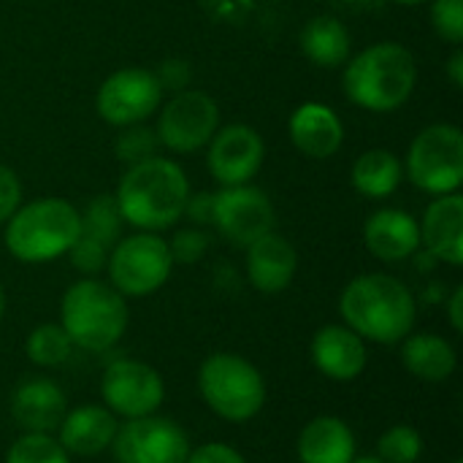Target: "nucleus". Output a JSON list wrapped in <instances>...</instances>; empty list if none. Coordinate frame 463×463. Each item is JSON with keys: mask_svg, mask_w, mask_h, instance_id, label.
Wrapping results in <instances>:
<instances>
[{"mask_svg": "<svg viewBox=\"0 0 463 463\" xmlns=\"http://www.w3.org/2000/svg\"><path fill=\"white\" fill-rule=\"evenodd\" d=\"M263 165V141L247 125H228L214 130L209 146L212 176L222 187L247 184Z\"/></svg>", "mask_w": 463, "mask_h": 463, "instance_id": "14", "label": "nucleus"}, {"mask_svg": "<svg viewBox=\"0 0 463 463\" xmlns=\"http://www.w3.org/2000/svg\"><path fill=\"white\" fill-rule=\"evenodd\" d=\"M117 463H184L190 456L187 434L168 418H133L117 429L111 442Z\"/></svg>", "mask_w": 463, "mask_h": 463, "instance_id": "10", "label": "nucleus"}, {"mask_svg": "<svg viewBox=\"0 0 463 463\" xmlns=\"http://www.w3.org/2000/svg\"><path fill=\"white\" fill-rule=\"evenodd\" d=\"M453 463H463V461H453Z\"/></svg>", "mask_w": 463, "mask_h": 463, "instance_id": "43", "label": "nucleus"}, {"mask_svg": "<svg viewBox=\"0 0 463 463\" xmlns=\"http://www.w3.org/2000/svg\"><path fill=\"white\" fill-rule=\"evenodd\" d=\"M62 331L73 347L103 353L114 347L128 328V307L122 293L98 279H81L62 296Z\"/></svg>", "mask_w": 463, "mask_h": 463, "instance_id": "5", "label": "nucleus"}, {"mask_svg": "<svg viewBox=\"0 0 463 463\" xmlns=\"http://www.w3.org/2000/svg\"><path fill=\"white\" fill-rule=\"evenodd\" d=\"M184 463H247L241 458L239 450H233L231 445H222V442H209L198 450H193L187 456Z\"/></svg>", "mask_w": 463, "mask_h": 463, "instance_id": "35", "label": "nucleus"}, {"mask_svg": "<svg viewBox=\"0 0 463 463\" xmlns=\"http://www.w3.org/2000/svg\"><path fill=\"white\" fill-rule=\"evenodd\" d=\"M155 76H157V81H160V90L182 92V90L190 84V65H187L184 60H165Z\"/></svg>", "mask_w": 463, "mask_h": 463, "instance_id": "36", "label": "nucleus"}, {"mask_svg": "<svg viewBox=\"0 0 463 463\" xmlns=\"http://www.w3.org/2000/svg\"><path fill=\"white\" fill-rule=\"evenodd\" d=\"M420 241L429 252L450 266L463 263V198L450 193L439 195L423 217Z\"/></svg>", "mask_w": 463, "mask_h": 463, "instance_id": "18", "label": "nucleus"}, {"mask_svg": "<svg viewBox=\"0 0 463 463\" xmlns=\"http://www.w3.org/2000/svg\"><path fill=\"white\" fill-rule=\"evenodd\" d=\"M212 222L231 244L250 247L252 241L274 231V206L269 195L252 184L222 187L220 193H214Z\"/></svg>", "mask_w": 463, "mask_h": 463, "instance_id": "11", "label": "nucleus"}, {"mask_svg": "<svg viewBox=\"0 0 463 463\" xmlns=\"http://www.w3.org/2000/svg\"><path fill=\"white\" fill-rule=\"evenodd\" d=\"M366 247L385 263H399L420 247V225L402 209H380L369 217L364 231Z\"/></svg>", "mask_w": 463, "mask_h": 463, "instance_id": "17", "label": "nucleus"}, {"mask_svg": "<svg viewBox=\"0 0 463 463\" xmlns=\"http://www.w3.org/2000/svg\"><path fill=\"white\" fill-rule=\"evenodd\" d=\"M81 233L79 212L62 198H41L8 217L5 247L16 260L46 263L65 255Z\"/></svg>", "mask_w": 463, "mask_h": 463, "instance_id": "4", "label": "nucleus"}, {"mask_svg": "<svg viewBox=\"0 0 463 463\" xmlns=\"http://www.w3.org/2000/svg\"><path fill=\"white\" fill-rule=\"evenodd\" d=\"M68 456L71 453L49 434H24L11 445L5 463H71Z\"/></svg>", "mask_w": 463, "mask_h": 463, "instance_id": "28", "label": "nucleus"}, {"mask_svg": "<svg viewBox=\"0 0 463 463\" xmlns=\"http://www.w3.org/2000/svg\"><path fill=\"white\" fill-rule=\"evenodd\" d=\"M353 463H385V461H380V458L374 456V458H355Z\"/></svg>", "mask_w": 463, "mask_h": 463, "instance_id": "40", "label": "nucleus"}, {"mask_svg": "<svg viewBox=\"0 0 463 463\" xmlns=\"http://www.w3.org/2000/svg\"><path fill=\"white\" fill-rule=\"evenodd\" d=\"M157 133L149 130V128H141V125H128L119 136H117V157L125 160L128 165H136L141 160H149L155 157V149H157Z\"/></svg>", "mask_w": 463, "mask_h": 463, "instance_id": "30", "label": "nucleus"}, {"mask_svg": "<svg viewBox=\"0 0 463 463\" xmlns=\"http://www.w3.org/2000/svg\"><path fill=\"white\" fill-rule=\"evenodd\" d=\"M418 65L410 49L385 41L364 49L345 71V92L369 111H393L415 90Z\"/></svg>", "mask_w": 463, "mask_h": 463, "instance_id": "3", "label": "nucleus"}, {"mask_svg": "<svg viewBox=\"0 0 463 463\" xmlns=\"http://www.w3.org/2000/svg\"><path fill=\"white\" fill-rule=\"evenodd\" d=\"M103 402L114 415H122L128 420L152 415L165 396L163 377L141 361H114L103 372L100 380Z\"/></svg>", "mask_w": 463, "mask_h": 463, "instance_id": "12", "label": "nucleus"}, {"mask_svg": "<svg viewBox=\"0 0 463 463\" xmlns=\"http://www.w3.org/2000/svg\"><path fill=\"white\" fill-rule=\"evenodd\" d=\"M431 19H434V30H437L445 41H450V43H461L463 0H434Z\"/></svg>", "mask_w": 463, "mask_h": 463, "instance_id": "32", "label": "nucleus"}, {"mask_svg": "<svg viewBox=\"0 0 463 463\" xmlns=\"http://www.w3.org/2000/svg\"><path fill=\"white\" fill-rule=\"evenodd\" d=\"M212 209H214V195L212 193H198V195H187V203H184L182 214H187L198 225H206V222H212Z\"/></svg>", "mask_w": 463, "mask_h": 463, "instance_id": "37", "label": "nucleus"}, {"mask_svg": "<svg viewBox=\"0 0 463 463\" xmlns=\"http://www.w3.org/2000/svg\"><path fill=\"white\" fill-rule=\"evenodd\" d=\"M298 458L301 463H353L355 437L350 426L334 415L315 418L298 437Z\"/></svg>", "mask_w": 463, "mask_h": 463, "instance_id": "22", "label": "nucleus"}, {"mask_svg": "<svg viewBox=\"0 0 463 463\" xmlns=\"http://www.w3.org/2000/svg\"><path fill=\"white\" fill-rule=\"evenodd\" d=\"M407 174L415 187L431 195H450L463 182V133L456 125H431L418 133L407 155Z\"/></svg>", "mask_w": 463, "mask_h": 463, "instance_id": "7", "label": "nucleus"}, {"mask_svg": "<svg viewBox=\"0 0 463 463\" xmlns=\"http://www.w3.org/2000/svg\"><path fill=\"white\" fill-rule=\"evenodd\" d=\"M450 323L456 331H463V288H458L450 298Z\"/></svg>", "mask_w": 463, "mask_h": 463, "instance_id": "38", "label": "nucleus"}, {"mask_svg": "<svg viewBox=\"0 0 463 463\" xmlns=\"http://www.w3.org/2000/svg\"><path fill=\"white\" fill-rule=\"evenodd\" d=\"M402 361L410 374L423 383H445L456 372V350L437 334H415L404 339Z\"/></svg>", "mask_w": 463, "mask_h": 463, "instance_id": "23", "label": "nucleus"}, {"mask_svg": "<svg viewBox=\"0 0 463 463\" xmlns=\"http://www.w3.org/2000/svg\"><path fill=\"white\" fill-rule=\"evenodd\" d=\"M198 388L203 402L231 423L255 418L266 404V383L260 372L233 353L209 355L198 372Z\"/></svg>", "mask_w": 463, "mask_h": 463, "instance_id": "6", "label": "nucleus"}, {"mask_svg": "<svg viewBox=\"0 0 463 463\" xmlns=\"http://www.w3.org/2000/svg\"><path fill=\"white\" fill-rule=\"evenodd\" d=\"M396 3H402V5H418V3H423V0H396Z\"/></svg>", "mask_w": 463, "mask_h": 463, "instance_id": "42", "label": "nucleus"}, {"mask_svg": "<svg viewBox=\"0 0 463 463\" xmlns=\"http://www.w3.org/2000/svg\"><path fill=\"white\" fill-rule=\"evenodd\" d=\"M117 418L106 407L84 404L65 412L60 423V445L73 456H98L111 448L117 437Z\"/></svg>", "mask_w": 463, "mask_h": 463, "instance_id": "19", "label": "nucleus"}, {"mask_svg": "<svg viewBox=\"0 0 463 463\" xmlns=\"http://www.w3.org/2000/svg\"><path fill=\"white\" fill-rule=\"evenodd\" d=\"M448 71H450V79H453V84H456V87H461L463 84V54L461 52H456V54L450 57V65H448Z\"/></svg>", "mask_w": 463, "mask_h": 463, "instance_id": "39", "label": "nucleus"}, {"mask_svg": "<svg viewBox=\"0 0 463 463\" xmlns=\"http://www.w3.org/2000/svg\"><path fill=\"white\" fill-rule=\"evenodd\" d=\"M27 355L33 364L38 366H60L71 358V350H73V342L68 339V334L62 331V326H38L30 336H27V345H24Z\"/></svg>", "mask_w": 463, "mask_h": 463, "instance_id": "27", "label": "nucleus"}, {"mask_svg": "<svg viewBox=\"0 0 463 463\" xmlns=\"http://www.w3.org/2000/svg\"><path fill=\"white\" fill-rule=\"evenodd\" d=\"M217 125H220L217 103L201 90H182L160 111L155 133L157 141L171 152L190 155L212 141Z\"/></svg>", "mask_w": 463, "mask_h": 463, "instance_id": "9", "label": "nucleus"}, {"mask_svg": "<svg viewBox=\"0 0 463 463\" xmlns=\"http://www.w3.org/2000/svg\"><path fill=\"white\" fill-rule=\"evenodd\" d=\"M109 277L122 296H149L165 285L174 258L168 244L155 233H136L117 241L109 252Z\"/></svg>", "mask_w": 463, "mask_h": 463, "instance_id": "8", "label": "nucleus"}, {"mask_svg": "<svg viewBox=\"0 0 463 463\" xmlns=\"http://www.w3.org/2000/svg\"><path fill=\"white\" fill-rule=\"evenodd\" d=\"M206 247H209V236L203 231H195V228L179 231L174 236V241L168 244L174 263H195L206 252Z\"/></svg>", "mask_w": 463, "mask_h": 463, "instance_id": "33", "label": "nucleus"}, {"mask_svg": "<svg viewBox=\"0 0 463 463\" xmlns=\"http://www.w3.org/2000/svg\"><path fill=\"white\" fill-rule=\"evenodd\" d=\"M342 122L326 103H304L290 117V138L309 157H331L342 146Z\"/></svg>", "mask_w": 463, "mask_h": 463, "instance_id": "21", "label": "nucleus"}, {"mask_svg": "<svg viewBox=\"0 0 463 463\" xmlns=\"http://www.w3.org/2000/svg\"><path fill=\"white\" fill-rule=\"evenodd\" d=\"M79 222H81V236H90L111 250L122 233L125 220L119 214L114 195H98L95 201L87 203L84 214H79Z\"/></svg>", "mask_w": 463, "mask_h": 463, "instance_id": "26", "label": "nucleus"}, {"mask_svg": "<svg viewBox=\"0 0 463 463\" xmlns=\"http://www.w3.org/2000/svg\"><path fill=\"white\" fill-rule=\"evenodd\" d=\"M19 201H22L19 179L8 165L0 163V222H5L19 209Z\"/></svg>", "mask_w": 463, "mask_h": 463, "instance_id": "34", "label": "nucleus"}, {"mask_svg": "<svg viewBox=\"0 0 463 463\" xmlns=\"http://www.w3.org/2000/svg\"><path fill=\"white\" fill-rule=\"evenodd\" d=\"M350 331L377 345H396L415 326V298L404 282L388 274L355 277L339 301Z\"/></svg>", "mask_w": 463, "mask_h": 463, "instance_id": "1", "label": "nucleus"}, {"mask_svg": "<svg viewBox=\"0 0 463 463\" xmlns=\"http://www.w3.org/2000/svg\"><path fill=\"white\" fill-rule=\"evenodd\" d=\"M247 274L260 293H279L296 274V250L279 233H266L247 247Z\"/></svg>", "mask_w": 463, "mask_h": 463, "instance_id": "20", "label": "nucleus"}, {"mask_svg": "<svg viewBox=\"0 0 463 463\" xmlns=\"http://www.w3.org/2000/svg\"><path fill=\"white\" fill-rule=\"evenodd\" d=\"M423 456V437L412 426H393L380 437L377 458L385 463H415Z\"/></svg>", "mask_w": 463, "mask_h": 463, "instance_id": "29", "label": "nucleus"}, {"mask_svg": "<svg viewBox=\"0 0 463 463\" xmlns=\"http://www.w3.org/2000/svg\"><path fill=\"white\" fill-rule=\"evenodd\" d=\"M187 195L190 184L184 171L174 160L155 155L130 165L114 201L125 222L141 231H163L182 217Z\"/></svg>", "mask_w": 463, "mask_h": 463, "instance_id": "2", "label": "nucleus"}, {"mask_svg": "<svg viewBox=\"0 0 463 463\" xmlns=\"http://www.w3.org/2000/svg\"><path fill=\"white\" fill-rule=\"evenodd\" d=\"M402 163L388 149H369L353 165V184L366 198H388L402 182Z\"/></svg>", "mask_w": 463, "mask_h": 463, "instance_id": "25", "label": "nucleus"}, {"mask_svg": "<svg viewBox=\"0 0 463 463\" xmlns=\"http://www.w3.org/2000/svg\"><path fill=\"white\" fill-rule=\"evenodd\" d=\"M160 95L163 90L152 71L122 68L100 84L98 114L114 128L138 125L160 106Z\"/></svg>", "mask_w": 463, "mask_h": 463, "instance_id": "13", "label": "nucleus"}, {"mask_svg": "<svg viewBox=\"0 0 463 463\" xmlns=\"http://www.w3.org/2000/svg\"><path fill=\"white\" fill-rule=\"evenodd\" d=\"M312 361L326 377L350 383L366 366V347L355 331L345 326H326L312 339Z\"/></svg>", "mask_w": 463, "mask_h": 463, "instance_id": "16", "label": "nucleus"}, {"mask_svg": "<svg viewBox=\"0 0 463 463\" xmlns=\"http://www.w3.org/2000/svg\"><path fill=\"white\" fill-rule=\"evenodd\" d=\"M3 312H5V296H3V288H0V317H3Z\"/></svg>", "mask_w": 463, "mask_h": 463, "instance_id": "41", "label": "nucleus"}, {"mask_svg": "<svg viewBox=\"0 0 463 463\" xmlns=\"http://www.w3.org/2000/svg\"><path fill=\"white\" fill-rule=\"evenodd\" d=\"M109 252H111V250H109L106 244H100V241H95V239H90V236H81V233H79V239L73 241V247L68 250L73 269H79L81 274H98L100 269H106Z\"/></svg>", "mask_w": 463, "mask_h": 463, "instance_id": "31", "label": "nucleus"}, {"mask_svg": "<svg viewBox=\"0 0 463 463\" xmlns=\"http://www.w3.org/2000/svg\"><path fill=\"white\" fill-rule=\"evenodd\" d=\"M65 393L46 377H30L11 396V418L24 434H52L65 418Z\"/></svg>", "mask_w": 463, "mask_h": 463, "instance_id": "15", "label": "nucleus"}, {"mask_svg": "<svg viewBox=\"0 0 463 463\" xmlns=\"http://www.w3.org/2000/svg\"><path fill=\"white\" fill-rule=\"evenodd\" d=\"M301 49L315 65L336 68V65L347 62V57H350V33L334 16H317L304 27Z\"/></svg>", "mask_w": 463, "mask_h": 463, "instance_id": "24", "label": "nucleus"}]
</instances>
